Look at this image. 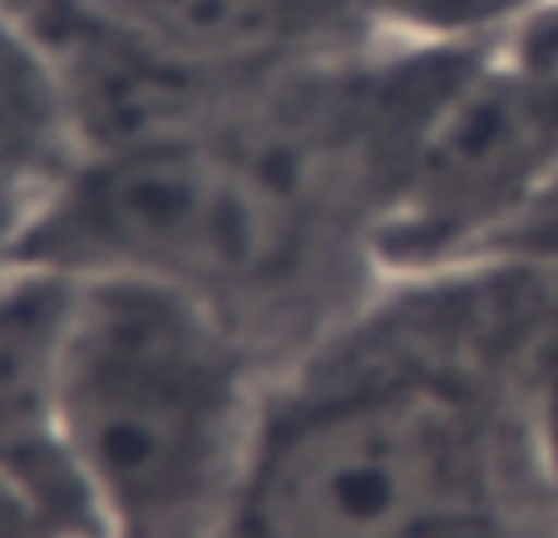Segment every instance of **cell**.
I'll return each instance as SVG.
<instances>
[{"label":"cell","instance_id":"cell-1","mask_svg":"<svg viewBox=\"0 0 558 538\" xmlns=\"http://www.w3.org/2000/svg\"><path fill=\"white\" fill-rule=\"evenodd\" d=\"M474 60L366 40L267 74L218 124L85 154L25 267L183 286L287 366L376 292V218Z\"/></svg>","mask_w":558,"mask_h":538},{"label":"cell","instance_id":"cell-2","mask_svg":"<svg viewBox=\"0 0 558 538\" xmlns=\"http://www.w3.org/2000/svg\"><path fill=\"white\" fill-rule=\"evenodd\" d=\"M558 267L380 277L272 376L243 538H558Z\"/></svg>","mask_w":558,"mask_h":538},{"label":"cell","instance_id":"cell-3","mask_svg":"<svg viewBox=\"0 0 558 538\" xmlns=\"http://www.w3.org/2000/svg\"><path fill=\"white\" fill-rule=\"evenodd\" d=\"M277 370L183 286L74 277L60 435L99 538H243Z\"/></svg>","mask_w":558,"mask_h":538},{"label":"cell","instance_id":"cell-4","mask_svg":"<svg viewBox=\"0 0 558 538\" xmlns=\"http://www.w3.org/2000/svg\"><path fill=\"white\" fill-rule=\"evenodd\" d=\"M554 169L558 154L485 50L421 129L380 208L376 272L411 277L485 257Z\"/></svg>","mask_w":558,"mask_h":538},{"label":"cell","instance_id":"cell-5","mask_svg":"<svg viewBox=\"0 0 558 538\" xmlns=\"http://www.w3.org/2000/svg\"><path fill=\"white\" fill-rule=\"evenodd\" d=\"M74 277L21 267L0 282V475L15 479L64 538H99L60 435V370Z\"/></svg>","mask_w":558,"mask_h":538},{"label":"cell","instance_id":"cell-6","mask_svg":"<svg viewBox=\"0 0 558 538\" xmlns=\"http://www.w3.org/2000/svg\"><path fill=\"white\" fill-rule=\"evenodd\" d=\"M129 40L218 74H277L376 35L351 0H80Z\"/></svg>","mask_w":558,"mask_h":538},{"label":"cell","instance_id":"cell-7","mask_svg":"<svg viewBox=\"0 0 558 538\" xmlns=\"http://www.w3.org/2000/svg\"><path fill=\"white\" fill-rule=\"evenodd\" d=\"M85 163L64 64L40 25L0 0V188L45 203Z\"/></svg>","mask_w":558,"mask_h":538},{"label":"cell","instance_id":"cell-8","mask_svg":"<svg viewBox=\"0 0 558 538\" xmlns=\"http://www.w3.org/2000/svg\"><path fill=\"white\" fill-rule=\"evenodd\" d=\"M376 40L411 50H495L544 0H351Z\"/></svg>","mask_w":558,"mask_h":538},{"label":"cell","instance_id":"cell-9","mask_svg":"<svg viewBox=\"0 0 558 538\" xmlns=\"http://www.w3.org/2000/svg\"><path fill=\"white\" fill-rule=\"evenodd\" d=\"M489 54L509 74L529 119L558 154V0H544L534 15H524Z\"/></svg>","mask_w":558,"mask_h":538},{"label":"cell","instance_id":"cell-10","mask_svg":"<svg viewBox=\"0 0 558 538\" xmlns=\"http://www.w3.org/2000/svg\"><path fill=\"white\" fill-rule=\"evenodd\" d=\"M485 257H519V262L558 267V169L538 183V193L519 208V218L495 237Z\"/></svg>","mask_w":558,"mask_h":538},{"label":"cell","instance_id":"cell-11","mask_svg":"<svg viewBox=\"0 0 558 538\" xmlns=\"http://www.w3.org/2000/svg\"><path fill=\"white\" fill-rule=\"evenodd\" d=\"M0 538H64L15 479L0 475Z\"/></svg>","mask_w":558,"mask_h":538},{"label":"cell","instance_id":"cell-12","mask_svg":"<svg viewBox=\"0 0 558 538\" xmlns=\"http://www.w3.org/2000/svg\"><path fill=\"white\" fill-rule=\"evenodd\" d=\"M35 208H40L35 198H21V193L0 188V282L25 267V237H31Z\"/></svg>","mask_w":558,"mask_h":538},{"label":"cell","instance_id":"cell-13","mask_svg":"<svg viewBox=\"0 0 558 538\" xmlns=\"http://www.w3.org/2000/svg\"><path fill=\"white\" fill-rule=\"evenodd\" d=\"M544 450H548V469H554V485H558V380L544 395Z\"/></svg>","mask_w":558,"mask_h":538}]
</instances>
